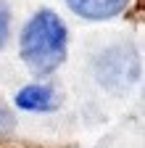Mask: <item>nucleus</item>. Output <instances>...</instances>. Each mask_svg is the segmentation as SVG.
<instances>
[{
    "mask_svg": "<svg viewBox=\"0 0 145 148\" xmlns=\"http://www.w3.org/2000/svg\"><path fill=\"white\" fill-rule=\"evenodd\" d=\"M16 106L27 111H50L56 106V92L45 85H29L16 95Z\"/></svg>",
    "mask_w": 145,
    "mask_h": 148,
    "instance_id": "7ed1b4c3",
    "label": "nucleus"
},
{
    "mask_svg": "<svg viewBox=\"0 0 145 148\" xmlns=\"http://www.w3.org/2000/svg\"><path fill=\"white\" fill-rule=\"evenodd\" d=\"M21 56L34 74H50L66 56V29L50 11H40L24 27Z\"/></svg>",
    "mask_w": 145,
    "mask_h": 148,
    "instance_id": "f257e3e1",
    "label": "nucleus"
},
{
    "mask_svg": "<svg viewBox=\"0 0 145 148\" xmlns=\"http://www.w3.org/2000/svg\"><path fill=\"white\" fill-rule=\"evenodd\" d=\"M129 0H69V5L84 18H111L124 11Z\"/></svg>",
    "mask_w": 145,
    "mask_h": 148,
    "instance_id": "f03ea898",
    "label": "nucleus"
},
{
    "mask_svg": "<svg viewBox=\"0 0 145 148\" xmlns=\"http://www.w3.org/2000/svg\"><path fill=\"white\" fill-rule=\"evenodd\" d=\"M5 34H8V11H5L3 3H0V48H3V42H5Z\"/></svg>",
    "mask_w": 145,
    "mask_h": 148,
    "instance_id": "20e7f679",
    "label": "nucleus"
}]
</instances>
